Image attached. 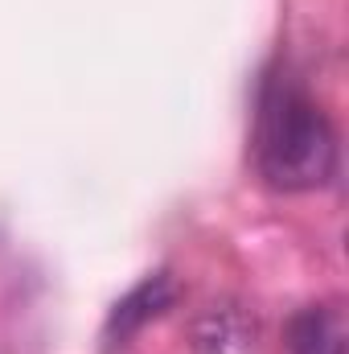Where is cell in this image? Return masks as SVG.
<instances>
[{
  "instance_id": "obj_2",
  "label": "cell",
  "mask_w": 349,
  "mask_h": 354,
  "mask_svg": "<svg viewBox=\"0 0 349 354\" xmlns=\"http://www.w3.org/2000/svg\"><path fill=\"white\" fill-rule=\"evenodd\" d=\"M173 305H177V280L173 276H169V272L144 276L136 288H128V292L111 305V313H107V322H103V346H107V354L123 351L144 326H152L157 317H165Z\"/></svg>"
},
{
  "instance_id": "obj_4",
  "label": "cell",
  "mask_w": 349,
  "mask_h": 354,
  "mask_svg": "<svg viewBox=\"0 0 349 354\" xmlns=\"http://www.w3.org/2000/svg\"><path fill=\"white\" fill-rule=\"evenodd\" d=\"M292 354H349V330L341 305H308L288 322Z\"/></svg>"
},
{
  "instance_id": "obj_1",
  "label": "cell",
  "mask_w": 349,
  "mask_h": 354,
  "mask_svg": "<svg viewBox=\"0 0 349 354\" xmlns=\"http://www.w3.org/2000/svg\"><path fill=\"white\" fill-rule=\"evenodd\" d=\"M255 153L271 189L308 194L329 185L337 174V128L308 91L275 79L263 91Z\"/></svg>"
},
{
  "instance_id": "obj_3",
  "label": "cell",
  "mask_w": 349,
  "mask_h": 354,
  "mask_svg": "<svg viewBox=\"0 0 349 354\" xmlns=\"http://www.w3.org/2000/svg\"><path fill=\"white\" fill-rule=\"evenodd\" d=\"M189 338L197 354H243L255 346V317L239 301H214L193 317Z\"/></svg>"
}]
</instances>
